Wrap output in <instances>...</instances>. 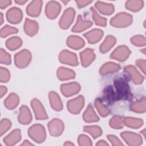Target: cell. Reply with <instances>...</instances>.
<instances>
[{
    "label": "cell",
    "instance_id": "1",
    "mask_svg": "<svg viewBox=\"0 0 146 146\" xmlns=\"http://www.w3.org/2000/svg\"><path fill=\"white\" fill-rule=\"evenodd\" d=\"M114 87L118 99L128 100L131 97L130 87L128 83L123 78H117L114 80Z\"/></svg>",
    "mask_w": 146,
    "mask_h": 146
},
{
    "label": "cell",
    "instance_id": "2",
    "mask_svg": "<svg viewBox=\"0 0 146 146\" xmlns=\"http://www.w3.org/2000/svg\"><path fill=\"white\" fill-rule=\"evenodd\" d=\"M133 21L132 16L127 13H120L112 17L110 21L111 25L115 27L123 28L130 25Z\"/></svg>",
    "mask_w": 146,
    "mask_h": 146
},
{
    "label": "cell",
    "instance_id": "3",
    "mask_svg": "<svg viewBox=\"0 0 146 146\" xmlns=\"http://www.w3.org/2000/svg\"><path fill=\"white\" fill-rule=\"evenodd\" d=\"M28 134L32 140L39 143L43 142L46 138V133L44 127L39 124L31 126L29 129Z\"/></svg>",
    "mask_w": 146,
    "mask_h": 146
},
{
    "label": "cell",
    "instance_id": "4",
    "mask_svg": "<svg viewBox=\"0 0 146 146\" xmlns=\"http://www.w3.org/2000/svg\"><path fill=\"white\" fill-rule=\"evenodd\" d=\"M31 54L28 50H23L17 52L14 56V62L17 67L25 68L27 67L31 60Z\"/></svg>",
    "mask_w": 146,
    "mask_h": 146
},
{
    "label": "cell",
    "instance_id": "5",
    "mask_svg": "<svg viewBox=\"0 0 146 146\" xmlns=\"http://www.w3.org/2000/svg\"><path fill=\"white\" fill-rule=\"evenodd\" d=\"M75 15V11L73 8H67L63 13L59 25L61 29H67L72 24Z\"/></svg>",
    "mask_w": 146,
    "mask_h": 146
},
{
    "label": "cell",
    "instance_id": "6",
    "mask_svg": "<svg viewBox=\"0 0 146 146\" xmlns=\"http://www.w3.org/2000/svg\"><path fill=\"white\" fill-rule=\"evenodd\" d=\"M84 99L82 95H80L67 102L68 110L73 114L79 113L84 106Z\"/></svg>",
    "mask_w": 146,
    "mask_h": 146
},
{
    "label": "cell",
    "instance_id": "7",
    "mask_svg": "<svg viewBox=\"0 0 146 146\" xmlns=\"http://www.w3.org/2000/svg\"><path fill=\"white\" fill-rule=\"evenodd\" d=\"M59 60L62 63L73 66L78 64V60L76 54L67 50H62L60 52Z\"/></svg>",
    "mask_w": 146,
    "mask_h": 146
},
{
    "label": "cell",
    "instance_id": "8",
    "mask_svg": "<svg viewBox=\"0 0 146 146\" xmlns=\"http://www.w3.org/2000/svg\"><path fill=\"white\" fill-rule=\"evenodd\" d=\"M48 128L50 135L56 137L62 133L64 129V125L62 120L55 118L48 122Z\"/></svg>",
    "mask_w": 146,
    "mask_h": 146
},
{
    "label": "cell",
    "instance_id": "9",
    "mask_svg": "<svg viewBox=\"0 0 146 146\" xmlns=\"http://www.w3.org/2000/svg\"><path fill=\"white\" fill-rule=\"evenodd\" d=\"M125 143L131 146H137L141 144L143 139L139 134L131 132H123L120 134Z\"/></svg>",
    "mask_w": 146,
    "mask_h": 146
},
{
    "label": "cell",
    "instance_id": "10",
    "mask_svg": "<svg viewBox=\"0 0 146 146\" xmlns=\"http://www.w3.org/2000/svg\"><path fill=\"white\" fill-rule=\"evenodd\" d=\"M31 105L38 120H44L48 118L47 113L42 104L37 99H33L31 102Z\"/></svg>",
    "mask_w": 146,
    "mask_h": 146
},
{
    "label": "cell",
    "instance_id": "11",
    "mask_svg": "<svg viewBox=\"0 0 146 146\" xmlns=\"http://www.w3.org/2000/svg\"><path fill=\"white\" fill-rule=\"evenodd\" d=\"M131 51L124 45L117 47L111 54L110 57L119 61H124L129 56Z\"/></svg>",
    "mask_w": 146,
    "mask_h": 146
},
{
    "label": "cell",
    "instance_id": "12",
    "mask_svg": "<svg viewBox=\"0 0 146 146\" xmlns=\"http://www.w3.org/2000/svg\"><path fill=\"white\" fill-rule=\"evenodd\" d=\"M80 90V86L76 82H71L63 84L60 86V90L65 96H71L79 92Z\"/></svg>",
    "mask_w": 146,
    "mask_h": 146
},
{
    "label": "cell",
    "instance_id": "13",
    "mask_svg": "<svg viewBox=\"0 0 146 146\" xmlns=\"http://www.w3.org/2000/svg\"><path fill=\"white\" fill-rule=\"evenodd\" d=\"M61 10L60 5L56 1L48 2L46 6L45 13L49 19L55 18L59 14Z\"/></svg>",
    "mask_w": 146,
    "mask_h": 146
},
{
    "label": "cell",
    "instance_id": "14",
    "mask_svg": "<svg viewBox=\"0 0 146 146\" xmlns=\"http://www.w3.org/2000/svg\"><path fill=\"white\" fill-rule=\"evenodd\" d=\"M22 12L18 7H14L10 9L6 13V18L8 22L13 24L19 23L22 19Z\"/></svg>",
    "mask_w": 146,
    "mask_h": 146
},
{
    "label": "cell",
    "instance_id": "15",
    "mask_svg": "<svg viewBox=\"0 0 146 146\" xmlns=\"http://www.w3.org/2000/svg\"><path fill=\"white\" fill-rule=\"evenodd\" d=\"M125 72L128 74L133 83L136 84H141L144 80L143 75L133 66L129 65L124 68Z\"/></svg>",
    "mask_w": 146,
    "mask_h": 146
},
{
    "label": "cell",
    "instance_id": "16",
    "mask_svg": "<svg viewBox=\"0 0 146 146\" xmlns=\"http://www.w3.org/2000/svg\"><path fill=\"white\" fill-rule=\"evenodd\" d=\"M80 58L82 65L87 67L94 60L95 55L92 49L86 48L80 53Z\"/></svg>",
    "mask_w": 146,
    "mask_h": 146
},
{
    "label": "cell",
    "instance_id": "17",
    "mask_svg": "<svg viewBox=\"0 0 146 146\" xmlns=\"http://www.w3.org/2000/svg\"><path fill=\"white\" fill-rule=\"evenodd\" d=\"M43 2L42 1L36 0L31 1L26 7L27 14L31 17L38 16L41 11Z\"/></svg>",
    "mask_w": 146,
    "mask_h": 146
},
{
    "label": "cell",
    "instance_id": "18",
    "mask_svg": "<svg viewBox=\"0 0 146 146\" xmlns=\"http://www.w3.org/2000/svg\"><path fill=\"white\" fill-rule=\"evenodd\" d=\"M18 121L22 124H28L32 120V115L29 108L26 106H22L19 109V114L18 117Z\"/></svg>",
    "mask_w": 146,
    "mask_h": 146
},
{
    "label": "cell",
    "instance_id": "19",
    "mask_svg": "<svg viewBox=\"0 0 146 146\" xmlns=\"http://www.w3.org/2000/svg\"><path fill=\"white\" fill-rule=\"evenodd\" d=\"M92 25V23L90 21L84 20L81 15L78 17L76 22L72 28V31L74 33H80L88 29Z\"/></svg>",
    "mask_w": 146,
    "mask_h": 146
},
{
    "label": "cell",
    "instance_id": "20",
    "mask_svg": "<svg viewBox=\"0 0 146 146\" xmlns=\"http://www.w3.org/2000/svg\"><path fill=\"white\" fill-rule=\"evenodd\" d=\"M103 35V31L99 29H93L84 34V36L87 39L90 43L92 44L98 42L102 39Z\"/></svg>",
    "mask_w": 146,
    "mask_h": 146
},
{
    "label": "cell",
    "instance_id": "21",
    "mask_svg": "<svg viewBox=\"0 0 146 146\" xmlns=\"http://www.w3.org/2000/svg\"><path fill=\"white\" fill-rule=\"evenodd\" d=\"M38 24L36 21L29 19L28 18L25 19L24 30L27 35L30 36H33L38 33Z\"/></svg>",
    "mask_w": 146,
    "mask_h": 146
},
{
    "label": "cell",
    "instance_id": "22",
    "mask_svg": "<svg viewBox=\"0 0 146 146\" xmlns=\"http://www.w3.org/2000/svg\"><path fill=\"white\" fill-rule=\"evenodd\" d=\"M21 139V132L20 129L13 130L10 133L3 139V141L7 145H13L19 142Z\"/></svg>",
    "mask_w": 146,
    "mask_h": 146
},
{
    "label": "cell",
    "instance_id": "23",
    "mask_svg": "<svg viewBox=\"0 0 146 146\" xmlns=\"http://www.w3.org/2000/svg\"><path fill=\"white\" fill-rule=\"evenodd\" d=\"M95 7L100 13L105 15H111L115 10V7L112 4L101 1L96 2Z\"/></svg>",
    "mask_w": 146,
    "mask_h": 146
},
{
    "label": "cell",
    "instance_id": "24",
    "mask_svg": "<svg viewBox=\"0 0 146 146\" xmlns=\"http://www.w3.org/2000/svg\"><path fill=\"white\" fill-rule=\"evenodd\" d=\"M67 44L71 48L78 50L84 46V41L78 36L71 35L67 39Z\"/></svg>",
    "mask_w": 146,
    "mask_h": 146
},
{
    "label": "cell",
    "instance_id": "25",
    "mask_svg": "<svg viewBox=\"0 0 146 146\" xmlns=\"http://www.w3.org/2000/svg\"><path fill=\"white\" fill-rule=\"evenodd\" d=\"M48 98L52 108L57 111H61L63 108V104L61 99L58 94L54 91L49 92Z\"/></svg>",
    "mask_w": 146,
    "mask_h": 146
},
{
    "label": "cell",
    "instance_id": "26",
    "mask_svg": "<svg viewBox=\"0 0 146 146\" xmlns=\"http://www.w3.org/2000/svg\"><path fill=\"white\" fill-rule=\"evenodd\" d=\"M57 76L61 80H69L75 78V72L71 69L61 67L58 69Z\"/></svg>",
    "mask_w": 146,
    "mask_h": 146
},
{
    "label": "cell",
    "instance_id": "27",
    "mask_svg": "<svg viewBox=\"0 0 146 146\" xmlns=\"http://www.w3.org/2000/svg\"><path fill=\"white\" fill-rule=\"evenodd\" d=\"M83 120L87 123H92L98 121L99 120L98 116L96 114L92 106L89 104L83 113Z\"/></svg>",
    "mask_w": 146,
    "mask_h": 146
},
{
    "label": "cell",
    "instance_id": "28",
    "mask_svg": "<svg viewBox=\"0 0 146 146\" xmlns=\"http://www.w3.org/2000/svg\"><path fill=\"white\" fill-rule=\"evenodd\" d=\"M120 68V65L113 62H107L104 64L100 69V74L105 75L115 72Z\"/></svg>",
    "mask_w": 146,
    "mask_h": 146
},
{
    "label": "cell",
    "instance_id": "29",
    "mask_svg": "<svg viewBox=\"0 0 146 146\" xmlns=\"http://www.w3.org/2000/svg\"><path fill=\"white\" fill-rule=\"evenodd\" d=\"M116 38L112 35H108L105 38L103 42L101 44L99 50L102 53L108 52L116 43Z\"/></svg>",
    "mask_w": 146,
    "mask_h": 146
},
{
    "label": "cell",
    "instance_id": "30",
    "mask_svg": "<svg viewBox=\"0 0 146 146\" xmlns=\"http://www.w3.org/2000/svg\"><path fill=\"white\" fill-rule=\"evenodd\" d=\"M19 103V96L15 93H11L5 100L4 105L7 109L13 110L17 107Z\"/></svg>",
    "mask_w": 146,
    "mask_h": 146
},
{
    "label": "cell",
    "instance_id": "31",
    "mask_svg": "<svg viewBox=\"0 0 146 146\" xmlns=\"http://www.w3.org/2000/svg\"><path fill=\"white\" fill-rule=\"evenodd\" d=\"M103 98L108 103H113L118 100L116 92L112 86H107L103 91Z\"/></svg>",
    "mask_w": 146,
    "mask_h": 146
},
{
    "label": "cell",
    "instance_id": "32",
    "mask_svg": "<svg viewBox=\"0 0 146 146\" xmlns=\"http://www.w3.org/2000/svg\"><path fill=\"white\" fill-rule=\"evenodd\" d=\"M145 108L146 100L145 97H143L140 100L133 102L131 105V110L135 112L143 113L145 111Z\"/></svg>",
    "mask_w": 146,
    "mask_h": 146
},
{
    "label": "cell",
    "instance_id": "33",
    "mask_svg": "<svg viewBox=\"0 0 146 146\" xmlns=\"http://www.w3.org/2000/svg\"><path fill=\"white\" fill-rule=\"evenodd\" d=\"M22 44V39L18 36H13L9 38L6 42V46L10 50H15L19 48Z\"/></svg>",
    "mask_w": 146,
    "mask_h": 146
},
{
    "label": "cell",
    "instance_id": "34",
    "mask_svg": "<svg viewBox=\"0 0 146 146\" xmlns=\"http://www.w3.org/2000/svg\"><path fill=\"white\" fill-rule=\"evenodd\" d=\"M124 124L128 127L136 129L143 125V121L137 118L127 117L124 118Z\"/></svg>",
    "mask_w": 146,
    "mask_h": 146
},
{
    "label": "cell",
    "instance_id": "35",
    "mask_svg": "<svg viewBox=\"0 0 146 146\" xmlns=\"http://www.w3.org/2000/svg\"><path fill=\"white\" fill-rule=\"evenodd\" d=\"M144 6L143 1H128L125 3V7L132 11H137L140 10Z\"/></svg>",
    "mask_w": 146,
    "mask_h": 146
},
{
    "label": "cell",
    "instance_id": "36",
    "mask_svg": "<svg viewBox=\"0 0 146 146\" xmlns=\"http://www.w3.org/2000/svg\"><path fill=\"white\" fill-rule=\"evenodd\" d=\"M95 105L98 111L102 116L105 117L110 113V110L103 103L100 99H96L95 100Z\"/></svg>",
    "mask_w": 146,
    "mask_h": 146
},
{
    "label": "cell",
    "instance_id": "37",
    "mask_svg": "<svg viewBox=\"0 0 146 146\" xmlns=\"http://www.w3.org/2000/svg\"><path fill=\"white\" fill-rule=\"evenodd\" d=\"M83 130L84 131L90 133L94 139L98 137L102 133V129L98 125L85 126Z\"/></svg>",
    "mask_w": 146,
    "mask_h": 146
},
{
    "label": "cell",
    "instance_id": "38",
    "mask_svg": "<svg viewBox=\"0 0 146 146\" xmlns=\"http://www.w3.org/2000/svg\"><path fill=\"white\" fill-rule=\"evenodd\" d=\"M110 125L114 129H120L123 128L124 124V118L120 116L115 115L113 116L109 122Z\"/></svg>",
    "mask_w": 146,
    "mask_h": 146
},
{
    "label": "cell",
    "instance_id": "39",
    "mask_svg": "<svg viewBox=\"0 0 146 146\" xmlns=\"http://www.w3.org/2000/svg\"><path fill=\"white\" fill-rule=\"evenodd\" d=\"M91 11L92 13V18L95 24L100 26H106L107 19L100 16L94 7H91Z\"/></svg>",
    "mask_w": 146,
    "mask_h": 146
},
{
    "label": "cell",
    "instance_id": "40",
    "mask_svg": "<svg viewBox=\"0 0 146 146\" xmlns=\"http://www.w3.org/2000/svg\"><path fill=\"white\" fill-rule=\"evenodd\" d=\"M18 30L17 28L6 25L1 30V36L2 38H5L9 35L16 34L18 33Z\"/></svg>",
    "mask_w": 146,
    "mask_h": 146
},
{
    "label": "cell",
    "instance_id": "41",
    "mask_svg": "<svg viewBox=\"0 0 146 146\" xmlns=\"http://www.w3.org/2000/svg\"><path fill=\"white\" fill-rule=\"evenodd\" d=\"M131 42L136 46H144L145 45V38L141 35L133 36L131 39Z\"/></svg>",
    "mask_w": 146,
    "mask_h": 146
},
{
    "label": "cell",
    "instance_id": "42",
    "mask_svg": "<svg viewBox=\"0 0 146 146\" xmlns=\"http://www.w3.org/2000/svg\"><path fill=\"white\" fill-rule=\"evenodd\" d=\"M11 126V122L7 119H3L0 124V133L1 136L7 132Z\"/></svg>",
    "mask_w": 146,
    "mask_h": 146
},
{
    "label": "cell",
    "instance_id": "43",
    "mask_svg": "<svg viewBox=\"0 0 146 146\" xmlns=\"http://www.w3.org/2000/svg\"><path fill=\"white\" fill-rule=\"evenodd\" d=\"M1 63L5 64H10L11 63V56L3 49H1L0 52Z\"/></svg>",
    "mask_w": 146,
    "mask_h": 146
},
{
    "label": "cell",
    "instance_id": "44",
    "mask_svg": "<svg viewBox=\"0 0 146 146\" xmlns=\"http://www.w3.org/2000/svg\"><path fill=\"white\" fill-rule=\"evenodd\" d=\"M10 77V72L9 70L4 67H1L0 69V81L2 83L7 82Z\"/></svg>",
    "mask_w": 146,
    "mask_h": 146
},
{
    "label": "cell",
    "instance_id": "45",
    "mask_svg": "<svg viewBox=\"0 0 146 146\" xmlns=\"http://www.w3.org/2000/svg\"><path fill=\"white\" fill-rule=\"evenodd\" d=\"M78 141L79 144L82 146H90L92 145V141L90 138L83 134L79 135Z\"/></svg>",
    "mask_w": 146,
    "mask_h": 146
},
{
    "label": "cell",
    "instance_id": "46",
    "mask_svg": "<svg viewBox=\"0 0 146 146\" xmlns=\"http://www.w3.org/2000/svg\"><path fill=\"white\" fill-rule=\"evenodd\" d=\"M107 138L113 145H119V146L123 145V144L120 141V140L117 138V136L115 135H108Z\"/></svg>",
    "mask_w": 146,
    "mask_h": 146
},
{
    "label": "cell",
    "instance_id": "47",
    "mask_svg": "<svg viewBox=\"0 0 146 146\" xmlns=\"http://www.w3.org/2000/svg\"><path fill=\"white\" fill-rule=\"evenodd\" d=\"M136 64L145 74V60L144 59H138L136 61Z\"/></svg>",
    "mask_w": 146,
    "mask_h": 146
},
{
    "label": "cell",
    "instance_id": "48",
    "mask_svg": "<svg viewBox=\"0 0 146 146\" xmlns=\"http://www.w3.org/2000/svg\"><path fill=\"white\" fill-rule=\"evenodd\" d=\"M77 6L79 8L85 7L92 2V1H76Z\"/></svg>",
    "mask_w": 146,
    "mask_h": 146
},
{
    "label": "cell",
    "instance_id": "49",
    "mask_svg": "<svg viewBox=\"0 0 146 146\" xmlns=\"http://www.w3.org/2000/svg\"><path fill=\"white\" fill-rule=\"evenodd\" d=\"M11 1L9 0H1L0 1V8L3 9L11 5Z\"/></svg>",
    "mask_w": 146,
    "mask_h": 146
},
{
    "label": "cell",
    "instance_id": "50",
    "mask_svg": "<svg viewBox=\"0 0 146 146\" xmlns=\"http://www.w3.org/2000/svg\"><path fill=\"white\" fill-rule=\"evenodd\" d=\"M7 92V88L5 86H1V88H0V95L1 97H3L4 95H5V94Z\"/></svg>",
    "mask_w": 146,
    "mask_h": 146
},
{
    "label": "cell",
    "instance_id": "51",
    "mask_svg": "<svg viewBox=\"0 0 146 146\" xmlns=\"http://www.w3.org/2000/svg\"><path fill=\"white\" fill-rule=\"evenodd\" d=\"M96 145H99V146H102V145H108V143H106L105 141L103 140H99L96 144Z\"/></svg>",
    "mask_w": 146,
    "mask_h": 146
},
{
    "label": "cell",
    "instance_id": "52",
    "mask_svg": "<svg viewBox=\"0 0 146 146\" xmlns=\"http://www.w3.org/2000/svg\"><path fill=\"white\" fill-rule=\"evenodd\" d=\"M21 145H33V144L32 143H31L29 141L26 140H25V141H23V143H22Z\"/></svg>",
    "mask_w": 146,
    "mask_h": 146
},
{
    "label": "cell",
    "instance_id": "53",
    "mask_svg": "<svg viewBox=\"0 0 146 146\" xmlns=\"http://www.w3.org/2000/svg\"><path fill=\"white\" fill-rule=\"evenodd\" d=\"M27 2V1H22V0H19V1H15V2L17 4H19V5H23L25 4L26 2Z\"/></svg>",
    "mask_w": 146,
    "mask_h": 146
},
{
    "label": "cell",
    "instance_id": "54",
    "mask_svg": "<svg viewBox=\"0 0 146 146\" xmlns=\"http://www.w3.org/2000/svg\"><path fill=\"white\" fill-rule=\"evenodd\" d=\"M74 144L72 143H71L70 141H66L65 143H64V145H74Z\"/></svg>",
    "mask_w": 146,
    "mask_h": 146
},
{
    "label": "cell",
    "instance_id": "55",
    "mask_svg": "<svg viewBox=\"0 0 146 146\" xmlns=\"http://www.w3.org/2000/svg\"><path fill=\"white\" fill-rule=\"evenodd\" d=\"M1 24L3 23V14L2 13H1Z\"/></svg>",
    "mask_w": 146,
    "mask_h": 146
},
{
    "label": "cell",
    "instance_id": "56",
    "mask_svg": "<svg viewBox=\"0 0 146 146\" xmlns=\"http://www.w3.org/2000/svg\"><path fill=\"white\" fill-rule=\"evenodd\" d=\"M141 132L144 134V136H145V129H144V130H143L142 131H141Z\"/></svg>",
    "mask_w": 146,
    "mask_h": 146
}]
</instances>
